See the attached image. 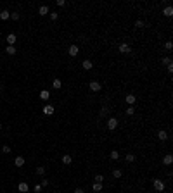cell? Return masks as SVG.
<instances>
[{
  "mask_svg": "<svg viewBox=\"0 0 173 193\" xmlns=\"http://www.w3.org/2000/svg\"><path fill=\"white\" fill-rule=\"evenodd\" d=\"M56 5H57V7H66V5H69V3H68L66 0H57V2H56Z\"/></svg>",
  "mask_w": 173,
  "mask_h": 193,
  "instance_id": "d6a6232c",
  "label": "cell"
},
{
  "mask_svg": "<svg viewBox=\"0 0 173 193\" xmlns=\"http://www.w3.org/2000/svg\"><path fill=\"white\" fill-rule=\"evenodd\" d=\"M151 186H153V192L161 193V192H165V190H166V181H165V179H161V178H153Z\"/></svg>",
  "mask_w": 173,
  "mask_h": 193,
  "instance_id": "3957f363",
  "label": "cell"
},
{
  "mask_svg": "<svg viewBox=\"0 0 173 193\" xmlns=\"http://www.w3.org/2000/svg\"><path fill=\"white\" fill-rule=\"evenodd\" d=\"M4 88H5V85H4V83H0V92H2Z\"/></svg>",
  "mask_w": 173,
  "mask_h": 193,
  "instance_id": "d590c367",
  "label": "cell"
},
{
  "mask_svg": "<svg viewBox=\"0 0 173 193\" xmlns=\"http://www.w3.org/2000/svg\"><path fill=\"white\" fill-rule=\"evenodd\" d=\"M137 100H138V96L135 95L133 92H130V93H126V95L123 96L125 105H135V103H137Z\"/></svg>",
  "mask_w": 173,
  "mask_h": 193,
  "instance_id": "9c48e42d",
  "label": "cell"
},
{
  "mask_svg": "<svg viewBox=\"0 0 173 193\" xmlns=\"http://www.w3.org/2000/svg\"><path fill=\"white\" fill-rule=\"evenodd\" d=\"M49 12H50V7H49L47 3H43V5H40V7H38V16H40V17L49 16Z\"/></svg>",
  "mask_w": 173,
  "mask_h": 193,
  "instance_id": "ac0fdd59",
  "label": "cell"
},
{
  "mask_svg": "<svg viewBox=\"0 0 173 193\" xmlns=\"http://www.w3.org/2000/svg\"><path fill=\"white\" fill-rule=\"evenodd\" d=\"M42 190H43V188H42V185H40V183H37V185L33 186V192H35V193H42Z\"/></svg>",
  "mask_w": 173,
  "mask_h": 193,
  "instance_id": "1f68e13d",
  "label": "cell"
},
{
  "mask_svg": "<svg viewBox=\"0 0 173 193\" xmlns=\"http://www.w3.org/2000/svg\"><path fill=\"white\" fill-rule=\"evenodd\" d=\"M123 114L126 117H135V114H137V107L135 105H126L125 109H123Z\"/></svg>",
  "mask_w": 173,
  "mask_h": 193,
  "instance_id": "4fadbf2b",
  "label": "cell"
},
{
  "mask_svg": "<svg viewBox=\"0 0 173 193\" xmlns=\"http://www.w3.org/2000/svg\"><path fill=\"white\" fill-rule=\"evenodd\" d=\"M0 98H2V95H0Z\"/></svg>",
  "mask_w": 173,
  "mask_h": 193,
  "instance_id": "f35d334b",
  "label": "cell"
},
{
  "mask_svg": "<svg viewBox=\"0 0 173 193\" xmlns=\"http://www.w3.org/2000/svg\"><path fill=\"white\" fill-rule=\"evenodd\" d=\"M87 88L90 93H100L102 92V81H99L97 78H92V79H88Z\"/></svg>",
  "mask_w": 173,
  "mask_h": 193,
  "instance_id": "7a4b0ae2",
  "label": "cell"
},
{
  "mask_svg": "<svg viewBox=\"0 0 173 193\" xmlns=\"http://www.w3.org/2000/svg\"><path fill=\"white\" fill-rule=\"evenodd\" d=\"M163 47H165V50H166V54H172V50H173V43H172V38H170V40H166V41L163 43Z\"/></svg>",
  "mask_w": 173,
  "mask_h": 193,
  "instance_id": "484cf974",
  "label": "cell"
},
{
  "mask_svg": "<svg viewBox=\"0 0 173 193\" xmlns=\"http://www.w3.org/2000/svg\"><path fill=\"white\" fill-rule=\"evenodd\" d=\"M90 190H92L94 193L104 192V183H95V181H92V183H90Z\"/></svg>",
  "mask_w": 173,
  "mask_h": 193,
  "instance_id": "9a60e30c",
  "label": "cell"
},
{
  "mask_svg": "<svg viewBox=\"0 0 173 193\" xmlns=\"http://www.w3.org/2000/svg\"><path fill=\"white\" fill-rule=\"evenodd\" d=\"M42 112H43L45 116H54V112H56V107H54L52 103H47V105H43Z\"/></svg>",
  "mask_w": 173,
  "mask_h": 193,
  "instance_id": "2e32d148",
  "label": "cell"
},
{
  "mask_svg": "<svg viewBox=\"0 0 173 193\" xmlns=\"http://www.w3.org/2000/svg\"><path fill=\"white\" fill-rule=\"evenodd\" d=\"M40 100H43V102H49V100H50V92H49V90H42V92H40Z\"/></svg>",
  "mask_w": 173,
  "mask_h": 193,
  "instance_id": "7402d4cb",
  "label": "cell"
},
{
  "mask_svg": "<svg viewBox=\"0 0 173 193\" xmlns=\"http://www.w3.org/2000/svg\"><path fill=\"white\" fill-rule=\"evenodd\" d=\"M156 138H157L161 143H165V141H168V140H170V138H173V136L168 135V131L161 128V129H157V131H156Z\"/></svg>",
  "mask_w": 173,
  "mask_h": 193,
  "instance_id": "ba28073f",
  "label": "cell"
},
{
  "mask_svg": "<svg viewBox=\"0 0 173 193\" xmlns=\"http://www.w3.org/2000/svg\"><path fill=\"white\" fill-rule=\"evenodd\" d=\"M66 54H68V57L69 59H76L78 55H81V47H80L78 43H71V45L68 47Z\"/></svg>",
  "mask_w": 173,
  "mask_h": 193,
  "instance_id": "277c9868",
  "label": "cell"
},
{
  "mask_svg": "<svg viewBox=\"0 0 173 193\" xmlns=\"http://www.w3.org/2000/svg\"><path fill=\"white\" fill-rule=\"evenodd\" d=\"M61 162H62L64 166H73V155L66 152V154H64L62 157H61Z\"/></svg>",
  "mask_w": 173,
  "mask_h": 193,
  "instance_id": "e0dca14e",
  "label": "cell"
},
{
  "mask_svg": "<svg viewBox=\"0 0 173 193\" xmlns=\"http://www.w3.org/2000/svg\"><path fill=\"white\" fill-rule=\"evenodd\" d=\"M118 126H119V119H118V117L116 116L107 117V121H106V129H107V131H116Z\"/></svg>",
  "mask_w": 173,
  "mask_h": 193,
  "instance_id": "5b68a950",
  "label": "cell"
},
{
  "mask_svg": "<svg viewBox=\"0 0 173 193\" xmlns=\"http://www.w3.org/2000/svg\"><path fill=\"white\" fill-rule=\"evenodd\" d=\"M94 181H95V183H104V181H106V176L102 173H97L95 176H94Z\"/></svg>",
  "mask_w": 173,
  "mask_h": 193,
  "instance_id": "83f0119b",
  "label": "cell"
},
{
  "mask_svg": "<svg viewBox=\"0 0 173 193\" xmlns=\"http://www.w3.org/2000/svg\"><path fill=\"white\" fill-rule=\"evenodd\" d=\"M11 19H12V21H19V19H21V14L18 12V10L11 12Z\"/></svg>",
  "mask_w": 173,
  "mask_h": 193,
  "instance_id": "f546056e",
  "label": "cell"
},
{
  "mask_svg": "<svg viewBox=\"0 0 173 193\" xmlns=\"http://www.w3.org/2000/svg\"><path fill=\"white\" fill-rule=\"evenodd\" d=\"M40 185H42V188H47V186H49V185H50V181H49V179H47V178H43V179H42V183H40Z\"/></svg>",
  "mask_w": 173,
  "mask_h": 193,
  "instance_id": "836d02e7",
  "label": "cell"
},
{
  "mask_svg": "<svg viewBox=\"0 0 173 193\" xmlns=\"http://www.w3.org/2000/svg\"><path fill=\"white\" fill-rule=\"evenodd\" d=\"M5 54H7V55H16V54H18V50H16V47H14V45H7Z\"/></svg>",
  "mask_w": 173,
  "mask_h": 193,
  "instance_id": "4316f807",
  "label": "cell"
},
{
  "mask_svg": "<svg viewBox=\"0 0 173 193\" xmlns=\"http://www.w3.org/2000/svg\"><path fill=\"white\" fill-rule=\"evenodd\" d=\"M59 16H61V12H57V10H50V12H49V19H50V22H56V21L59 19Z\"/></svg>",
  "mask_w": 173,
  "mask_h": 193,
  "instance_id": "cb8c5ba5",
  "label": "cell"
},
{
  "mask_svg": "<svg viewBox=\"0 0 173 193\" xmlns=\"http://www.w3.org/2000/svg\"><path fill=\"white\" fill-rule=\"evenodd\" d=\"M107 157H109V160L118 162V160L121 159V154H119V150H118V148H111V150H109V154H107Z\"/></svg>",
  "mask_w": 173,
  "mask_h": 193,
  "instance_id": "7c38bea8",
  "label": "cell"
},
{
  "mask_svg": "<svg viewBox=\"0 0 173 193\" xmlns=\"http://www.w3.org/2000/svg\"><path fill=\"white\" fill-rule=\"evenodd\" d=\"M161 16H163L165 19H172V17H173V7H172V3H168V5H165V7L161 9Z\"/></svg>",
  "mask_w": 173,
  "mask_h": 193,
  "instance_id": "30bf717a",
  "label": "cell"
},
{
  "mask_svg": "<svg viewBox=\"0 0 173 193\" xmlns=\"http://www.w3.org/2000/svg\"><path fill=\"white\" fill-rule=\"evenodd\" d=\"M161 193H170V192H166V190H165V192H161Z\"/></svg>",
  "mask_w": 173,
  "mask_h": 193,
  "instance_id": "8d00e7d4",
  "label": "cell"
},
{
  "mask_svg": "<svg viewBox=\"0 0 173 193\" xmlns=\"http://www.w3.org/2000/svg\"><path fill=\"white\" fill-rule=\"evenodd\" d=\"M11 152H12V150H11V147H9V145H4V147H2V154L9 155Z\"/></svg>",
  "mask_w": 173,
  "mask_h": 193,
  "instance_id": "4dcf8cb0",
  "label": "cell"
},
{
  "mask_svg": "<svg viewBox=\"0 0 173 193\" xmlns=\"http://www.w3.org/2000/svg\"><path fill=\"white\" fill-rule=\"evenodd\" d=\"M0 19L2 21H9L11 19V12H9L7 9H2V10H0Z\"/></svg>",
  "mask_w": 173,
  "mask_h": 193,
  "instance_id": "d4e9b609",
  "label": "cell"
},
{
  "mask_svg": "<svg viewBox=\"0 0 173 193\" xmlns=\"http://www.w3.org/2000/svg\"><path fill=\"white\" fill-rule=\"evenodd\" d=\"M50 85H52L54 90H61V88H62V79H61V78H54Z\"/></svg>",
  "mask_w": 173,
  "mask_h": 193,
  "instance_id": "44dd1931",
  "label": "cell"
},
{
  "mask_svg": "<svg viewBox=\"0 0 173 193\" xmlns=\"http://www.w3.org/2000/svg\"><path fill=\"white\" fill-rule=\"evenodd\" d=\"M35 173H37V176H45V173H47V169H45V166H37V169H35Z\"/></svg>",
  "mask_w": 173,
  "mask_h": 193,
  "instance_id": "f1b7e54d",
  "label": "cell"
},
{
  "mask_svg": "<svg viewBox=\"0 0 173 193\" xmlns=\"http://www.w3.org/2000/svg\"><path fill=\"white\" fill-rule=\"evenodd\" d=\"M75 193H85V190H83L81 186H76V188H75Z\"/></svg>",
  "mask_w": 173,
  "mask_h": 193,
  "instance_id": "e575fe53",
  "label": "cell"
},
{
  "mask_svg": "<svg viewBox=\"0 0 173 193\" xmlns=\"http://www.w3.org/2000/svg\"><path fill=\"white\" fill-rule=\"evenodd\" d=\"M123 174H125V171L119 169V167H113V169H111V176H113V179H116V181L123 179Z\"/></svg>",
  "mask_w": 173,
  "mask_h": 193,
  "instance_id": "8fae6325",
  "label": "cell"
},
{
  "mask_svg": "<svg viewBox=\"0 0 173 193\" xmlns=\"http://www.w3.org/2000/svg\"><path fill=\"white\" fill-rule=\"evenodd\" d=\"M24 162H26V160H24V157H23V155H18V157L14 159V166H16V167H23V166H24Z\"/></svg>",
  "mask_w": 173,
  "mask_h": 193,
  "instance_id": "603a6c76",
  "label": "cell"
},
{
  "mask_svg": "<svg viewBox=\"0 0 173 193\" xmlns=\"http://www.w3.org/2000/svg\"><path fill=\"white\" fill-rule=\"evenodd\" d=\"M161 166H165V167H172L173 166V154L166 152V154L161 155Z\"/></svg>",
  "mask_w": 173,
  "mask_h": 193,
  "instance_id": "52a82bcc",
  "label": "cell"
},
{
  "mask_svg": "<svg viewBox=\"0 0 173 193\" xmlns=\"http://www.w3.org/2000/svg\"><path fill=\"white\" fill-rule=\"evenodd\" d=\"M0 129H2V122H0Z\"/></svg>",
  "mask_w": 173,
  "mask_h": 193,
  "instance_id": "74e56055",
  "label": "cell"
},
{
  "mask_svg": "<svg viewBox=\"0 0 173 193\" xmlns=\"http://www.w3.org/2000/svg\"><path fill=\"white\" fill-rule=\"evenodd\" d=\"M94 60L92 59H81V62H80V67H81V71H85V73H90V71H94Z\"/></svg>",
  "mask_w": 173,
  "mask_h": 193,
  "instance_id": "8992f818",
  "label": "cell"
},
{
  "mask_svg": "<svg viewBox=\"0 0 173 193\" xmlns=\"http://www.w3.org/2000/svg\"><path fill=\"white\" fill-rule=\"evenodd\" d=\"M137 159H138V157H137L135 152H126V154H125V162H126V164H135Z\"/></svg>",
  "mask_w": 173,
  "mask_h": 193,
  "instance_id": "5bb4252c",
  "label": "cell"
},
{
  "mask_svg": "<svg viewBox=\"0 0 173 193\" xmlns=\"http://www.w3.org/2000/svg\"><path fill=\"white\" fill-rule=\"evenodd\" d=\"M116 50L119 52V55H130L132 50H133V43L132 41H119Z\"/></svg>",
  "mask_w": 173,
  "mask_h": 193,
  "instance_id": "6da1fadb",
  "label": "cell"
},
{
  "mask_svg": "<svg viewBox=\"0 0 173 193\" xmlns=\"http://www.w3.org/2000/svg\"><path fill=\"white\" fill-rule=\"evenodd\" d=\"M18 192H19V193H28V192H30V185H28V183H24V181H21L19 185H18Z\"/></svg>",
  "mask_w": 173,
  "mask_h": 193,
  "instance_id": "d6986e66",
  "label": "cell"
},
{
  "mask_svg": "<svg viewBox=\"0 0 173 193\" xmlns=\"http://www.w3.org/2000/svg\"><path fill=\"white\" fill-rule=\"evenodd\" d=\"M5 41H7V45H14V43L18 41V35H16V33H9L7 38H5Z\"/></svg>",
  "mask_w": 173,
  "mask_h": 193,
  "instance_id": "ffe728a7",
  "label": "cell"
}]
</instances>
